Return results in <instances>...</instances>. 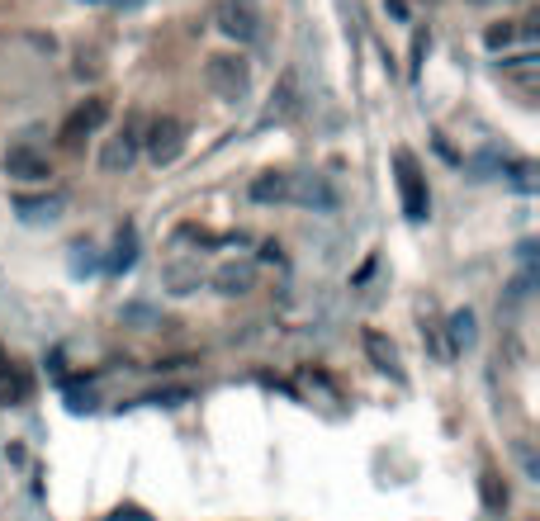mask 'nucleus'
Here are the masks:
<instances>
[{"mask_svg":"<svg viewBox=\"0 0 540 521\" xmlns=\"http://www.w3.org/2000/svg\"><path fill=\"white\" fill-rule=\"evenodd\" d=\"M5 365H10V360H5V351H0V370H5Z\"/></svg>","mask_w":540,"mask_h":521,"instance_id":"obj_22","label":"nucleus"},{"mask_svg":"<svg viewBox=\"0 0 540 521\" xmlns=\"http://www.w3.org/2000/svg\"><path fill=\"white\" fill-rule=\"evenodd\" d=\"M143 152L157 166H171L180 152H185V124H180V119H171V114L152 119V124L143 128Z\"/></svg>","mask_w":540,"mask_h":521,"instance_id":"obj_3","label":"nucleus"},{"mask_svg":"<svg viewBox=\"0 0 540 521\" xmlns=\"http://www.w3.org/2000/svg\"><path fill=\"white\" fill-rule=\"evenodd\" d=\"M512 38H517V24H493V29L484 34V43L493 48V53H498V48H507Z\"/></svg>","mask_w":540,"mask_h":521,"instance_id":"obj_20","label":"nucleus"},{"mask_svg":"<svg viewBox=\"0 0 540 521\" xmlns=\"http://www.w3.org/2000/svg\"><path fill=\"white\" fill-rule=\"evenodd\" d=\"M394 171H398V199H403V214L422 223V218L432 214V195H427V176H422V166H417L413 152H394Z\"/></svg>","mask_w":540,"mask_h":521,"instance_id":"obj_2","label":"nucleus"},{"mask_svg":"<svg viewBox=\"0 0 540 521\" xmlns=\"http://www.w3.org/2000/svg\"><path fill=\"white\" fill-rule=\"evenodd\" d=\"M133 261H138V233H133V228H124V233H119V242H114V256H109V270L119 275V270H128V266H133Z\"/></svg>","mask_w":540,"mask_h":521,"instance_id":"obj_15","label":"nucleus"},{"mask_svg":"<svg viewBox=\"0 0 540 521\" xmlns=\"http://www.w3.org/2000/svg\"><path fill=\"white\" fill-rule=\"evenodd\" d=\"M19 398H29V379L5 365V370H0V403H19Z\"/></svg>","mask_w":540,"mask_h":521,"instance_id":"obj_18","label":"nucleus"},{"mask_svg":"<svg viewBox=\"0 0 540 521\" xmlns=\"http://www.w3.org/2000/svg\"><path fill=\"white\" fill-rule=\"evenodd\" d=\"M365 356H370V365H375V370L403 379V365H398V346L389 342L384 332H365Z\"/></svg>","mask_w":540,"mask_h":521,"instance_id":"obj_11","label":"nucleus"},{"mask_svg":"<svg viewBox=\"0 0 540 521\" xmlns=\"http://www.w3.org/2000/svg\"><path fill=\"white\" fill-rule=\"evenodd\" d=\"M479 493H484L488 512H503V507H507V484L498 479V474H493V469H484V474H479Z\"/></svg>","mask_w":540,"mask_h":521,"instance_id":"obj_16","label":"nucleus"},{"mask_svg":"<svg viewBox=\"0 0 540 521\" xmlns=\"http://www.w3.org/2000/svg\"><path fill=\"white\" fill-rule=\"evenodd\" d=\"M209 285H214L218 294H228V299H237V294H252L256 266H252V261H228V266L214 270V280H209Z\"/></svg>","mask_w":540,"mask_h":521,"instance_id":"obj_7","label":"nucleus"},{"mask_svg":"<svg viewBox=\"0 0 540 521\" xmlns=\"http://www.w3.org/2000/svg\"><path fill=\"white\" fill-rule=\"evenodd\" d=\"M5 176H15V180H48L53 171H48V157H38L34 147H10V152H5Z\"/></svg>","mask_w":540,"mask_h":521,"instance_id":"obj_9","label":"nucleus"},{"mask_svg":"<svg viewBox=\"0 0 540 521\" xmlns=\"http://www.w3.org/2000/svg\"><path fill=\"white\" fill-rule=\"evenodd\" d=\"M294 114H299V81H294V72H285L280 76V86H275V95H270L261 124H285V119H294Z\"/></svg>","mask_w":540,"mask_h":521,"instance_id":"obj_8","label":"nucleus"},{"mask_svg":"<svg viewBox=\"0 0 540 521\" xmlns=\"http://www.w3.org/2000/svg\"><path fill=\"white\" fill-rule=\"evenodd\" d=\"M252 199L256 204H285L289 199V171H261L252 180Z\"/></svg>","mask_w":540,"mask_h":521,"instance_id":"obj_12","label":"nucleus"},{"mask_svg":"<svg viewBox=\"0 0 540 521\" xmlns=\"http://www.w3.org/2000/svg\"><path fill=\"white\" fill-rule=\"evenodd\" d=\"M204 81H209V90H214L218 100L237 105L252 90V67H247V57H237V53H214L209 67H204Z\"/></svg>","mask_w":540,"mask_h":521,"instance_id":"obj_1","label":"nucleus"},{"mask_svg":"<svg viewBox=\"0 0 540 521\" xmlns=\"http://www.w3.org/2000/svg\"><path fill=\"white\" fill-rule=\"evenodd\" d=\"M166 285H171V294H190V289H199V266H166Z\"/></svg>","mask_w":540,"mask_h":521,"instance_id":"obj_19","label":"nucleus"},{"mask_svg":"<svg viewBox=\"0 0 540 521\" xmlns=\"http://www.w3.org/2000/svg\"><path fill=\"white\" fill-rule=\"evenodd\" d=\"M474 337H479L474 332V313L469 308H455L446 318V356H465L469 346H474Z\"/></svg>","mask_w":540,"mask_h":521,"instance_id":"obj_10","label":"nucleus"},{"mask_svg":"<svg viewBox=\"0 0 540 521\" xmlns=\"http://www.w3.org/2000/svg\"><path fill=\"white\" fill-rule=\"evenodd\" d=\"M105 119H109V100H100V95H90L86 105H76V109H72V119L62 124V143L76 147L81 138H86V133H95V128L105 124Z\"/></svg>","mask_w":540,"mask_h":521,"instance_id":"obj_6","label":"nucleus"},{"mask_svg":"<svg viewBox=\"0 0 540 521\" xmlns=\"http://www.w3.org/2000/svg\"><path fill=\"white\" fill-rule=\"evenodd\" d=\"M214 24H218V34H228L233 43H252L261 34V15H256L252 0H218Z\"/></svg>","mask_w":540,"mask_h":521,"instance_id":"obj_5","label":"nucleus"},{"mask_svg":"<svg viewBox=\"0 0 540 521\" xmlns=\"http://www.w3.org/2000/svg\"><path fill=\"white\" fill-rule=\"evenodd\" d=\"M507 76H517V86L526 90V95H536V53H526V57H512V62H503Z\"/></svg>","mask_w":540,"mask_h":521,"instance_id":"obj_17","label":"nucleus"},{"mask_svg":"<svg viewBox=\"0 0 540 521\" xmlns=\"http://www.w3.org/2000/svg\"><path fill=\"white\" fill-rule=\"evenodd\" d=\"M138 157H143V124H138V119L124 124L114 138H105V147H100V166H105L109 176H124V171H133Z\"/></svg>","mask_w":540,"mask_h":521,"instance_id":"obj_4","label":"nucleus"},{"mask_svg":"<svg viewBox=\"0 0 540 521\" xmlns=\"http://www.w3.org/2000/svg\"><path fill=\"white\" fill-rule=\"evenodd\" d=\"M289 199L294 204H332V190H327L318 176H289Z\"/></svg>","mask_w":540,"mask_h":521,"instance_id":"obj_13","label":"nucleus"},{"mask_svg":"<svg viewBox=\"0 0 540 521\" xmlns=\"http://www.w3.org/2000/svg\"><path fill=\"white\" fill-rule=\"evenodd\" d=\"M62 204H67L62 195H48V199H29V195H19V199H15V209H19L24 218H29V223H53V218L62 214Z\"/></svg>","mask_w":540,"mask_h":521,"instance_id":"obj_14","label":"nucleus"},{"mask_svg":"<svg viewBox=\"0 0 540 521\" xmlns=\"http://www.w3.org/2000/svg\"><path fill=\"white\" fill-rule=\"evenodd\" d=\"M185 389H171V394H147V403H185Z\"/></svg>","mask_w":540,"mask_h":521,"instance_id":"obj_21","label":"nucleus"}]
</instances>
